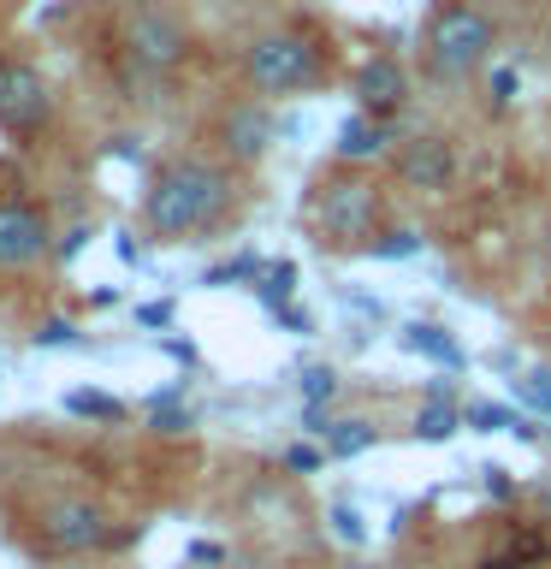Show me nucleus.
I'll use <instances>...</instances> for the list:
<instances>
[{"instance_id": "obj_30", "label": "nucleus", "mask_w": 551, "mask_h": 569, "mask_svg": "<svg viewBox=\"0 0 551 569\" xmlns=\"http://www.w3.org/2000/svg\"><path fill=\"white\" fill-rule=\"evenodd\" d=\"M279 320H284V327H291V332H314V320L309 315H302V309H273Z\"/></svg>"}, {"instance_id": "obj_13", "label": "nucleus", "mask_w": 551, "mask_h": 569, "mask_svg": "<svg viewBox=\"0 0 551 569\" xmlns=\"http://www.w3.org/2000/svg\"><path fill=\"white\" fill-rule=\"evenodd\" d=\"M403 345L409 350H421V356H433L439 368H462V350H457V338L451 332H439V327H403Z\"/></svg>"}, {"instance_id": "obj_6", "label": "nucleus", "mask_w": 551, "mask_h": 569, "mask_svg": "<svg viewBox=\"0 0 551 569\" xmlns=\"http://www.w3.org/2000/svg\"><path fill=\"white\" fill-rule=\"evenodd\" d=\"M48 256V220L30 202H0V273H30Z\"/></svg>"}, {"instance_id": "obj_14", "label": "nucleus", "mask_w": 551, "mask_h": 569, "mask_svg": "<svg viewBox=\"0 0 551 569\" xmlns=\"http://www.w3.org/2000/svg\"><path fill=\"white\" fill-rule=\"evenodd\" d=\"M462 421L480 427V433H522V439H540V433H533V427L515 416V409H504V403H480V409H469Z\"/></svg>"}, {"instance_id": "obj_17", "label": "nucleus", "mask_w": 551, "mask_h": 569, "mask_svg": "<svg viewBox=\"0 0 551 569\" xmlns=\"http://www.w3.org/2000/svg\"><path fill=\"white\" fill-rule=\"evenodd\" d=\"M457 427H462V416H457L451 403H427L421 416H415V439H451Z\"/></svg>"}, {"instance_id": "obj_15", "label": "nucleus", "mask_w": 551, "mask_h": 569, "mask_svg": "<svg viewBox=\"0 0 551 569\" xmlns=\"http://www.w3.org/2000/svg\"><path fill=\"white\" fill-rule=\"evenodd\" d=\"M327 439H332V457H362L380 433H373V421H332Z\"/></svg>"}, {"instance_id": "obj_8", "label": "nucleus", "mask_w": 551, "mask_h": 569, "mask_svg": "<svg viewBox=\"0 0 551 569\" xmlns=\"http://www.w3.org/2000/svg\"><path fill=\"white\" fill-rule=\"evenodd\" d=\"M48 119V83L30 66H0V124L7 131H30Z\"/></svg>"}, {"instance_id": "obj_9", "label": "nucleus", "mask_w": 551, "mask_h": 569, "mask_svg": "<svg viewBox=\"0 0 551 569\" xmlns=\"http://www.w3.org/2000/svg\"><path fill=\"white\" fill-rule=\"evenodd\" d=\"M320 226L332 231V238H368L373 226V184H332L320 196Z\"/></svg>"}, {"instance_id": "obj_23", "label": "nucleus", "mask_w": 551, "mask_h": 569, "mask_svg": "<svg viewBox=\"0 0 551 569\" xmlns=\"http://www.w3.org/2000/svg\"><path fill=\"white\" fill-rule=\"evenodd\" d=\"M522 391H528V403L540 409V416H551V373L545 368H533L528 380H522Z\"/></svg>"}, {"instance_id": "obj_2", "label": "nucleus", "mask_w": 551, "mask_h": 569, "mask_svg": "<svg viewBox=\"0 0 551 569\" xmlns=\"http://www.w3.org/2000/svg\"><path fill=\"white\" fill-rule=\"evenodd\" d=\"M492 18L462 7V0H451V7L433 12V24H427V71H433L439 83H462L469 71H480L492 60Z\"/></svg>"}, {"instance_id": "obj_3", "label": "nucleus", "mask_w": 551, "mask_h": 569, "mask_svg": "<svg viewBox=\"0 0 551 569\" xmlns=\"http://www.w3.org/2000/svg\"><path fill=\"white\" fill-rule=\"evenodd\" d=\"M320 78V53L302 42V36H261L249 48V83L261 96H291V89Z\"/></svg>"}, {"instance_id": "obj_26", "label": "nucleus", "mask_w": 551, "mask_h": 569, "mask_svg": "<svg viewBox=\"0 0 551 569\" xmlns=\"http://www.w3.org/2000/svg\"><path fill=\"white\" fill-rule=\"evenodd\" d=\"M137 320H142V327H167V320H172V302H142Z\"/></svg>"}, {"instance_id": "obj_28", "label": "nucleus", "mask_w": 551, "mask_h": 569, "mask_svg": "<svg viewBox=\"0 0 551 569\" xmlns=\"http://www.w3.org/2000/svg\"><path fill=\"white\" fill-rule=\"evenodd\" d=\"M184 558H190V563H220V558H226V551H220V546H213V540H196V546L184 551Z\"/></svg>"}, {"instance_id": "obj_22", "label": "nucleus", "mask_w": 551, "mask_h": 569, "mask_svg": "<svg viewBox=\"0 0 551 569\" xmlns=\"http://www.w3.org/2000/svg\"><path fill=\"white\" fill-rule=\"evenodd\" d=\"M415 249H421L415 231H391L385 243H373V256H380V261H403V256H415Z\"/></svg>"}, {"instance_id": "obj_31", "label": "nucleus", "mask_w": 551, "mask_h": 569, "mask_svg": "<svg viewBox=\"0 0 551 569\" xmlns=\"http://www.w3.org/2000/svg\"><path fill=\"white\" fill-rule=\"evenodd\" d=\"M344 569H373V563H344Z\"/></svg>"}, {"instance_id": "obj_29", "label": "nucleus", "mask_w": 551, "mask_h": 569, "mask_svg": "<svg viewBox=\"0 0 551 569\" xmlns=\"http://www.w3.org/2000/svg\"><path fill=\"white\" fill-rule=\"evenodd\" d=\"M42 345H78V332H71L66 320H53V327H42Z\"/></svg>"}, {"instance_id": "obj_11", "label": "nucleus", "mask_w": 551, "mask_h": 569, "mask_svg": "<svg viewBox=\"0 0 551 569\" xmlns=\"http://www.w3.org/2000/svg\"><path fill=\"white\" fill-rule=\"evenodd\" d=\"M220 142H226V154H238V160H256V154L267 149V119L256 113V101H243L238 113L226 119Z\"/></svg>"}, {"instance_id": "obj_10", "label": "nucleus", "mask_w": 551, "mask_h": 569, "mask_svg": "<svg viewBox=\"0 0 551 569\" xmlns=\"http://www.w3.org/2000/svg\"><path fill=\"white\" fill-rule=\"evenodd\" d=\"M409 96V78H403V66L391 60V53H380V60H368L362 71H355V101H362V113L373 119H385V113H398Z\"/></svg>"}, {"instance_id": "obj_18", "label": "nucleus", "mask_w": 551, "mask_h": 569, "mask_svg": "<svg viewBox=\"0 0 551 569\" xmlns=\"http://www.w3.org/2000/svg\"><path fill=\"white\" fill-rule=\"evenodd\" d=\"M291 284H297V267H291V261H273V267L261 273V302H267V309H284Z\"/></svg>"}, {"instance_id": "obj_19", "label": "nucleus", "mask_w": 551, "mask_h": 569, "mask_svg": "<svg viewBox=\"0 0 551 569\" xmlns=\"http://www.w3.org/2000/svg\"><path fill=\"white\" fill-rule=\"evenodd\" d=\"M238 279H261V261L256 256H231V261H220V267L202 273V284H238Z\"/></svg>"}, {"instance_id": "obj_16", "label": "nucleus", "mask_w": 551, "mask_h": 569, "mask_svg": "<svg viewBox=\"0 0 551 569\" xmlns=\"http://www.w3.org/2000/svg\"><path fill=\"white\" fill-rule=\"evenodd\" d=\"M66 409L71 416H89V421H124V403L107 398V391H66Z\"/></svg>"}, {"instance_id": "obj_20", "label": "nucleus", "mask_w": 551, "mask_h": 569, "mask_svg": "<svg viewBox=\"0 0 551 569\" xmlns=\"http://www.w3.org/2000/svg\"><path fill=\"white\" fill-rule=\"evenodd\" d=\"M332 391H338V373L332 368H309V373H302V403H309V409H320Z\"/></svg>"}, {"instance_id": "obj_1", "label": "nucleus", "mask_w": 551, "mask_h": 569, "mask_svg": "<svg viewBox=\"0 0 551 569\" xmlns=\"http://www.w3.org/2000/svg\"><path fill=\"white\" fill-rule=\"evenodd\" d=\"M226 196H231V184L213 160H172V167H160V178L149 184L142 226H149L160 243H178V238H190V231H202L213 213L226 208Z\"/></svg>"}, {"instance_id": "obj_7", "label": "nucleus", "mask_w": 551, "mask_h": 569, "mask_svg": "<svg viewBox=\"0 0 551 569\" xmlns=\"http://www.w3.org/2000/svg\"><path fill=\"white\" fill-rule=\"evenodd\" d=\"M398 178H403L409 190H421V196L451 190V184H457V149H451L444 137H415V142L398 154Z\"/></svg>"}, {"instance_id": "obj_32", "label": "nucleus", "mask_w": 551, "mask_h": 569, "mask_svg": "<svg viewBox=\"0 0 551 569\" xmlns=\"http://www.w3.org/2000/svg\"><path fill=\"white\" fill-rule=\"evenodd\" d=\"M545 256H551V231H545Z\"/></svg>"}, {"instance_id": "obj_24", "label": "nucleus", "mask_w": 551, "mask_h": 569, "mask_svg": "<svg viewBox=\"0 0 551 569\" xmlns=\"http://www.w3.org/2000/svg\"><path fill=\"white\" fill-rule=\"evenodd\" d=\"M149 409H154L160 433H190V409H178V403H149Z\"/></svg>"}, {"instance_id": "obj_5", "label": "nucleus", "mask_w": 551, "mask_h": 569, "mask_svg": "<svg viewBox=\"0 0 551 569\" xmlns=\"http://www.w3.org/2000/svg\"><path fill=\"white\" fill-rule=\"evenodd\" d=\"M42 533L60 551H101L113 540V516H107L96 498H53L42 510Z\"/></svg>"}, {"instance_id": "obj_33", "label": "nucleus", "mask_w": 551, "mask_h": 569, "mask_svg": "<svg viewBox=\"0 0 551 569\" xmlns=\"http://www.w3.org/2000/svg\"><path fill=\"white\" fill-rule=\"evenodd\" d=\"M545 510H551V492H545Z\"/></svg>"}, {"instance_id": "obj_27", "label": "nucleus", "mask_w": 551, "mask_h": 569, "mask_svg": "<svg viewBox=\"0 0 551 569\" xmlns=\"http://www.w3.org/2000/svg\"><path fill=\"white\" fill-rule=\"evenodd\" d=\"M480 475H487V492H492V498H510V492H515L510 469H480Z\"/></svg>"}, {"instance_id": "obj_4", "label": "nucleus", "mask_w": 551, "mask_h": 569, "mask_svg": "<svg viewBox=\"0 0 551 569\" xmlns=\"http://www.w3.org/2000/svg\"><path fill=\"white\" fill-rule=\"evenodd\" d=\"M124 48H131V60H137V66L172 71L178 60H184L190 36H184V24H178V12L149 7V0H142V7L124 12Z\"/></svg>"}, {"instance_id": "obj_21", "label": "nucleus", "mask_w": 551, "mask_h": 569, "mask_svg": "<svg viewBox=\"0 0 551 569\" xmlns=\"http://www.w3.org/2000/svg\"><path fill=\"white\" fill-rule=\"evenodd\" d=\"M332 533H338L344 546H362V540H368V528H362V510H355V505H332Z\"/></svg>"}, {"instance_id": "obj_12", "label": "nucleus", "mask_w": 551, "mask_h": 569, "mask_svg": "<svg viewBox=\"0 0 551 569\" xmlns=\"http://www.w3.org/2000/svg\"><path fill=\"white\" fill-rule=\"evenodd\" d=\"M385 149V124L373 119V113H355V119H344V131H338V154L344 160H373Z\"/></svg>"}, {"instance_id": "obj_25", "label": "nucleus", "mask_w": 551, "mask_h": 569, "mask_svg": "<svg viewBox=\"0 0 551 569\" xmlns=\"http://www.w3.org/2000/svg\"><path fill=\"white\" fill-rule=\"evenodd\" d=\"M284 462H291L297 475H309V469H320V462H327V451H314V445H291V451H284Z\"/></svg>"}]
</instances>
